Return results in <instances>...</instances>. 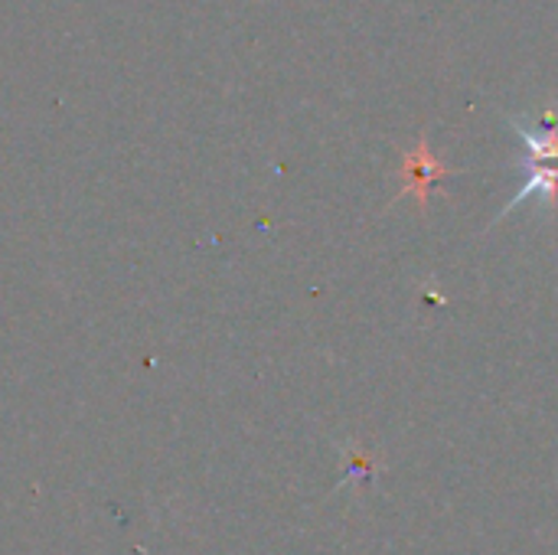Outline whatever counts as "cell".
I'll list each match as a JSON object with an SVG mask.
<instances>
[{
	"mask_svg": "<svg viewBox=\"0 0 558 555\" xmlns=\"http://www.w3.org/2000/svg\"><path fill=\"white\" fill-rule=\"evenodd\" d=\"M530 196H543V200H546V209H549V219L556 216L558 167H546L543 160H526V183H523V190H520L517 196H510V203L504 206L500 219H504L510 209H517L523 200H530Z\"/></svg>",
	"mask_w": 558,
	"mask_h": 555,
	"instance_id": "obj_1",
	"label": "cell"
}]
</instances>
